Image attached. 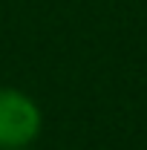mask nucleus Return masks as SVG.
Segmentation results:
<instances>
[{
	"label": "nucleus",
	"instance_id": "obj_1",
	"mask_svg": "<svg viewBox=\"0 0 147 150\" xmlns=\"http://www.w3.org/2000/svg\"><path fill=\"white\" fill-rule=\"evenodd\" d=\"M43 127V112L32 95L0 87V150H26Z\"/></svg>",
	"mask_w": 147,
	"mask_h": 150
},
{
	"label": "nucleus",
	"instance_id": "obj_2",
	"mask_svg": "<svg viewBox=\"0 0 147 150\" xmlns=\"http://www.w3.org/2000/svg\"><path fill=\"white\" fill-rule=\"evenodd\" d=\"M26 150H29V147H26Z\"/></svg>",
	"mask_w": 147,
	"mask_h": 150
}]
</instances>
